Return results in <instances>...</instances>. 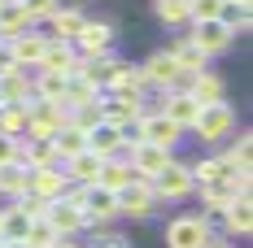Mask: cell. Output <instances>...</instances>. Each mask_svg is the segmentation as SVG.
<instances>
[{"label": "cell", "instance_id": "cell-47", "mask_svg": "<svg viewBox=\"0 0 253 248\" xmlns=\"http://www.w3.org/2000/svg\"><path fill=\"white\" fill-rule=\"evenodd\" d=\"M0 4H4V0H0Z\"/></svg>", "mask_w": 253, "mask_h": 248}, {"label": "cell", "instance_id": "cell-23", "mask_svg": "<svg viewBox=\"0 0 253 248\" xmlns=\"http://www.w3.org/2000/svg\"><path fill=\"white\" fill-rule=\"evenodd\" d=\"M170 57H175V66L183 70V74H197V70H210V57H205L197 44H192V35H175L170 39Z\"/></svg>", "mask_w": 253, "mask_h": 248}, {"label": "cell", "instance_id": "cell-30", "mask_svg": "<svg viewBox=\"0 0 253 248\" xmlns=\"http://www.w3.org/2000/svg\"><path fill=\"white\" fill-rule=\"evenodd\" d=\"M105 92L101 87H96V83H87V78H79V74H70L66 78V105H70V109H79V105H96V100H101Z\"/></svg>", "mask_w": 253, "mask_h": 248}, {"label": "cell", "instance_id": "cell-28", "mask_svg": "<svg viewBox=\"0 0 253 248\" xmlns=\"http://www.w3.org/2000/svg\"><path fill=\"white\" fill-rule=\"evenodd\" d=\"M26 187H31V170H26L22 161L0 166V196H4V200H18Z\"/></svg>", "mask_w": 253, "mask_h": 248}, {"label": "cell", "instance_id": "cell-37", "mask_svg": "<svg viewBox=\"0 0 253 248\" xmlns=\"http://www.w3.org/2000/svg\"><path fill=\"white\" fill-rule=\"evenodd\" d=\"M101 100H105V96H101ZM101 100H96V105H79V109H70V126L92 131V126L101 122Z\"/></svg>", "mask_w": 253, "mask_h": 248}, {"label": "cell", "instance_id": "cell-9", "mask_svg": "<svg viewBox=\"0 0 253 248\" xmlns=\"http://www.w3.org/2000/svg\"><path fill=\"white\" fill-rule=\"evenodd\" d=\"M135 131H140V140H149L157 148H170V152H175V144L183 140V131H179L166 113H157V109H144L140 122H135Z\"/></svg>", "mask_w": 253, "mask_h": 248}, {"label": "cell", "instance_id": "cell-10", "mask_svg": "<svg viewBox=\"0 0 253 248\" xmlns=\"http://www.w3.org/2000/svg\"><path fill=\"white\" fill-rule=\"evenodd\" d=\"M83 213H87V231L114 226L118 222V196L105 192V187H96V183H87V192H83Z\"/></svg>", "mask_w": 253, "mask_h": 248}, {"label": "cell", "instance_id": "cell-11", "mask_svg": "<svg viewBox=\"0 0 253 248\" xmlns=\"http://www.w3.org/2000/svg\"><path fill=\"white\" fill-rule=\"evenodd\" d=\"M192 44L205 52V57H218V52H227L236 44V35H231V26H223L218 18H210V22H192Z\"/></svg>", "mask_w": 253, "mask_h": 248}, {"label": "cell", "instance_id": "cell-7", "mask_svg": "<svg viewBox=\"0 0 253 248\" xmlns=\"http://www.w3.org/2000/svg\"><path fill=\"white\" fill-rule=\"evenodd\" d=\"M153 209H157V196H153L149 178H135L131 187H123V192H118V218L144 222V218H153Z\"/></svg>", "mask_w": 253, "mask_h": 248}, {"label": "cell", "instance_id": "cell-15", "mask_svg": "<svg viewBox=\"0 0 253 248\" xmlns=\"http://www.w3.org/2000/svg\"><path fill=\"white\" fill-rule=\"evenodd\" d=\"M236 196H240V192L231 187L227 178H214V183H197V205L205 209V218H218V213H223V209H227Z\"/></svg>", "mask_w": 253, "mask_h": 248}, {"label": "cell", "instance_id": "cell-39", "mask_svg": "<svg viewBox=\"0 0 253 248\" xmlns=\"http://www.w3.org/2000/svg\"><path fill=\"white\" fill-rule=\"evenodd\" d=\"M22 9H26V13H31V22L40 26V22H44V18H52V13L61 9V0H22Z\"/></svg>", "mask_w": 253, "mask_h": 248}, {"label": "cell", "instance_id": "cell-22", "mask_svg": "<svg viewBox=\"0 0 253 248\" xmlns=\"http://www.w3.org/2000/svg\"><path fill=\"white\" fill-rule=\"evenodd\" d=\"M31 100V70L9 66L0 70V105H26Z\"/></svg>", "mask_w": 253, "mask_h": 248}, {"label": "cell", "instance_id": "cell-33", "mask_svg": "<svg viewBox=\"0 0 253 248\" xmlns=\"http://www.w3.org/2000/svg\"><path fill=\"white\" fill-rule=\"evenodd\" d=\"M153 13L166 26H188V0H153Z\"/></svg>", "mask_w": 253, "mask_h": 248}, {"label": "cell", "instance_id": "cell-40", "mask_svg": "<svg viewBox=\"0 0 253 248\" xmlns=\"http://www.w3.org/2000/svg\"><path fill=\"white\" fill-rule=\"evenodd\" d=\"M13 205L22 209L26 218H44V213H48V200H44V196H35V192H22V196L13 200Z\"/></svg>", "mask_w": 253, "mask_h": 248}, {"label": "cell", "instance_id": "cell-21", "mask_svg": "<svg viewBox=\"0 0 253 248\" xmlns=\"http://www.w3.org/2000/svg\"><path fill=\"white\" fill-rule=\"evenodd\" d=\"M135 183V170L126 166V157L118 152V157H105L101 161V174H96V187H105V192H123V187H131Z\"/></svg>", "mask_w": 253, "mask_h": 248}, {"label": "cell", "instance_id": "cell-6", "mask_svg": "<svg viewBox=\"0 0 253 248\" xmlns=\"http://www.w3.org/2000/svg\"><path fill=\"white\" fill-rule=\"evenodd\" d=\"M114 39H118V26L109 18H87L83 31H79V39H75V48L83 57H105V52H114Z\"/></svg>", "mask_w": 253, "mask_h": 248}, {"label": "cell", "instance_id": "cell-16", "mask_svg": "<svg viewBox=\"0 0 253 248\" xmlns=\"http://www.w3.org/2000/svg\"><path fill=\"white\" fill-rule=\"evenodd\" d=\"M75 61H79V48H75V44H66V39H48L35 70H52V74H66V78H70V74H75Z\"/></svg>", "mask_w": 253, "mask_h": 248}, {"label": "cell", "instance_id": "cell-1", "mask_svg": "<svg viewBox=\"0 0 253 248\" xmlns=\"http://www.w3.org/2000/svg\"><path fill=\"white\" fill-rule=\"evenodd\" d=\"M197 140H201L205 148H218L223 140L236 135V105L227 100H214V105H201V113H197V122L188 126Z\"/></svg>", "mask_w": 253, "mask_h": 248}, {"label": "cell", "instance_id": "cell-34", "mask_svg": "<svg viewBox=\"0 0 253 248\" xmlns=\"http://www.w3.org/2000/svg\"><path fill=\"white\" fill-rule=\"evenodd\" d=\"M227 157L240 166V170H253V135L249 131H240V135H231V148H227Z\"/></svg>", "mask_w": 253, "mask_h": 248}, {"label": "cell", "instance_id": "cell-26", "mask_svg": "<svg viewBox=\"0 0 253 248\" xmlns=\"http://www.w3.org/2000/svg\"><path fill=\"white\" fill-rule=\"evenodd\" d=\"M61 170H66L70 183H96V174H101V157H96L92 148H83V152H75L70 161H61Z\"/></svg>", "mask_w": 253, "mask_h": 248}, {"label": "cell", "instance_id": "cell-14", "mask_svg": "<svg viewBox=\"0 0 253 248\" xmlns=\"http://www.w3.org/2000/svg\"><path fill=\"white\" fill-rule=\"evenodd\" d=\"M83 22H87V13H83L79 4H70V9L61 4L52 18H44V26H48L44 35H48V39H66V44H75V39H79V31H83Z\"/></svg>", "mask_w": 253, "mask_h": 248}, {"label": "cell", "instance_id": "cell-13", "mask_svg": "<svg viewBox=\"0 0 253 248\" xmlns=\"http://www.w3.org/2000/svg\"><path fill=\"white\" fill-rule=\"evenodd\" d=\"M157 113H166V118H170L179 131H188V126L197 122L201 105L188 96V92H162V100H157Z\"/></svg>", "mask_w": 253, "mask_h": 248}, {"label": "cell", "instance_id": "cell-8", "mask_svg": "<svg viewBox=\"0 0 253 248\" xmlns=\"http://www.w3.org/2000/svg\"><path fill=\"white\" fill-rule=\"evenodd\" d=\"M44 44H48V35H44L40 26H31V31H22V35L4 39V52H9V61H13V66L35 70V66H40V57H44Z\"/></svg>", "mask_w": 253, "mask_h": 248}, {"label": "cell", "instance_id": "cell-19", "mask_svg": "<svg viewBox=\"0 0 253 248\" xmlns=\"http://www.w3.org/2000/svg\"><path fill=\"white\" fill-rule=\"evenodd\" d=\"M87 148L96 152L101 161H105V157H118V152L126 148V140H123V126H114V122H105V118H101V122H96L92 131H87Z\"/></svg>", "mask_w": 253, "mask_h": 248}, {"label": "cell", "instance_id": "cell-32", "mask_svg": "<svg viewBox=\"0 0 253 248\" xmlns=\"http://www.w3.org/2000/svg\"><path fill=\"white\" fill-rule=\"evenodd\" d=\"M57 240H61V235L52 231L48 218H31V226H26V235H22V244H26V248H52Z\"/></svg>", "mask_w": 253, "mask_h": 248}, {"label": "cell", "instance_id": "cell-44", "mask_svg": "<svg viewBox=\"0 0 253 248\" xmlns=\"http://www.w3.org/2000/svg\"><path fill=\"white\" fill-rule=\"evenodd\" d=\"M4 248H26V244H4Z\"/></svg>", "mask_w": 253, "mask_h": 248}, {"label": "cell", "instance_id": "cell-38", "mask_svg": "<svg viewBox=\"0 0 253 248\" xmlns=\"http://www.w3.org/2000/svg\"><path fill=\"white\" fill-rule=\"evenodd\" d=\"M218 9H223V0H188V26L218 18Z\"/></svg>", "mask_w": 253, "mask_h": 248}, {"label": "cell", "instance_id": "cell-31", "mask_svg": "<svg viewBox=\"0 0 253 248\" xmlns=\"http://www.w3.org/2000/svg\"><path fill=\"white\" fill-rule=\"evenodd\" d=\"M26 226H31V218L9 200V205H4V222H0V240H4V244H22Z\"/></svg>", "mask_w": 253, "mask_h": 248}, {"label": "cell", "instance_id": "cell-41", "mask_svg": "<svg viewBox=\"0 0 253 248\" xmlns=\"http://www.w3.org/2000/svg\"><path fill=\"white\" fill-rule=\"evenodd\" d=\"M18 144H22V135H0V166L18 161Z\"/></svg>", "mask_w": 253, "mask_h": 248}, {"label": "cell", "instance_id": "cell-12", "mask_svg": "<svg viewBox=\"0 0 253 248\" xmlns=\"http://www.w3.org/2000/svg\"><path fill=\"white\" fill-rule=\"evenodd\" d=\"M44 218L52 222L57 235H79V231H87V213L79 209L75 200H66V196L48 200V213H44Z\"/></svg>", "mask_w": 253, "mask_h": 248}, {"label": "cell", "instance_id": "cell-42", "mask_svg": "<svg viewBox=\"0 0 253 248\" xmlns=\"http://www.w3.org/2000/svg\"><path fill=\"white\" fill-rule=\"evenodd\" d=\"M52 248H83V244H79L75 235H61V240H57V244H52Z\"/></svg>", "mask_w": 253, "mask_h": 248}, {"label": "cell", "instance_id": "cell-35", "mask_svg": "<svg viewBox=\"0 0 253 248\" xmlns=\"http://www.w3.org/2000/svg\"><path fill=\"white\" fill-rule=\"evenodd\" d=\"M188 170L197 183H214V178H223V161H218V152L214 157H197V161H188Z\"/></svg>", "mask_w": 253, "mask_h": 248}, {"label": "cell", "instance_id": "cell-36", "mask_svg": "<svg viewBox=\"0 0 253 248\" xmlns=\"http://www.w3.org/2000/svg\"><path fill=\"white\" fill-rule=\"evenodd\" d=\"M92 248H135V244L126 240L123 231H114V226H96L92 231Z\"/></svg>", "mask_w": 253, "mask_h": 248}, {"label": "cell", "instance_id": "cell-17", "mask_svg": "<svg viewBox=\"0 0 253 248\" xmlns=\"http://www.w3.org/2000/svg\"><path fill=\"white\" fill-rule=\"evenodd\" d=\"M70 187V178H66V170L52 161V166H35L31 170V187L26 192H35V196H44V200H57L61 192Z\"/></svg>", "mask_w": 253, "mask_h": 248}, {"label": "cell", "instance_id": "cell-45", "mask_svg": "<svg viewBox=\"0 0 253 248\" xmlns=\"http://www.w3.org/2000/svg\"><path fill=\"white\" fill-rule=\"evenodd\" d=\"M0 222H4V209H0Z\"/></svg>", "mask_w": 253, "mask_h": 248}, {"label": "cell", "instance_id": "cell-25", "mask_svg": "<svg viewBox=\"0 0 253 248\" xmlns=\"http://www.w3.org/2000/svg\"><path fill=\"white\" fill-rule=\"evenodd\" d=\"M18 161H22L26 170H35V166H52V161H57V148H52V140L22 135V144H18Z\"/></svg>", "mask_w": 253, "mask_h": 248}, {"label": "cell", "instance_id": "cell-20", "mask_svg": "<svg viewBox=\"0 0 253 248\" xmlns=\"http://www.w3.org/2000/svg\"><path fill=\"white\" fill-rule=\"evenodd\" d=\"M140 70H144V83H149V87H157V92H166V87L179 78V66H175V57H170L166 48H157L149 61L140 66Z\"/></svg>", "mask_w": 253, "mask_h": 248}, {"label": "cell", "instance_id": "cell-46", "mask_svg": "<svg viewBox=\"0 0 253 248\" xmlns=\"http://www.w3.org/2000/svg\"><path fill=\"white\" fill-rule=\"evenodd\" d=\"M0 248H4V240H0Z\"/></svg>", "mask_w": 253, "mask_h": 248}, {"label": "cell", "instance_id": "cell-5", "mask_svg": "<svg viewBox=\"0 0 253 248\" xmlns=\"http://www.w3.org/2000/svg\"><path fill=\"white\" fill-rule=\"evenodd\" d=\"M123 157H126V166L135 170V178H153L157 170L170 166L175 152H170V148H157V144H149V140H135V144H126V148H123Z\"/></svg>", "mask_w": 253, "mask_h": 248}, {"label": "cell", "instance_id": "cell-3", "mask_svg": "<svg viewBox=\"0 0 253 248\" xmlns=\"http://www.w3.org/2000/svg\"><path fill=\"white\" fill-rule=\"evenodd\" d=\"M162 235H166V248H205L214 240V218H205V213H183V218H170Z\"/></svg>", "mask_w": 253, "mask_h": 248}, {"label": "cell", "instance_id": "cell-27", "mask_svg": "<svg viewBox=\"0 0 253 248\" xmlns=\"http://www.w3.org/2000/svg\"><path fill=\"white\" fill-rule=\"evenodd\" d=\"M52 148H57V166L61 161H70L75 152H83L87 148V131H79V126H57V135H52Z\"/></svg>", "mask_w": 253, "mask_h": 248}, {"label": "cell", "instance_id": "cell-4", "mask_svg": "<svg viewBox=\"0 0 253 248\" xmlns=\"http://www.w3.org/2000/svg\"><path fill=\"white\" fill-rule=\"evenodd\" d=\"M149 187H153V196H157V205H162V200H188L197 192V178L188 170V161H175V157H170V166L149 178Z\"/></svg>", "mask_w": 253, "mask_h": 248}, {"label": "cell", "instance_id": "cell-18", "mask_svg": "<svg viewBox=\"0 0 253 248\" xmlns=\"http://www.w3.org/2000/svg\"><path fill=\"white\" fill-rule=\"evenodd\" d=\"M188 96L197 105H214V100H227V78L218 70H197L192 83H188Z\"/></svg>", "mask_w": 253, "mask_h": 248}, {"label": "cell", "instance_id": "cell-29", "mask_svg": "<svg viewBox=\"0 0 253 248\" xmlns=\"http://www.w3.org/2000/svg\"><path fill=\"white\" fill-rule=\"evenodd\" d=\"M31 13L22 9V0L18 4H0V44L4 39H13V35H22V31H31Z\"/></svg>", "mask_w": 253, "mask_h": 248}, {"label": "cell", "instance_id": "cell-43", "mask_svg": "<svg viewBox=\"0 0 253 248\" xmlns=\"http://www.w3.org/2000/svg\"><path fill=\"white\" fill-rule=\"evenodd\" d=\"M231 4H253V0H231Z\"/></svg>", "mask_w": 253, "mask_h": 248}, {"label": "cell", "instance_id": "cell-2", "mask_svg": "<svg viewBox=\"0 0 253 248\" xmlns=\"http://www.w3.org/2000/svg\"><path fill=\"white\" fill-rule=\"evenodd\" d=\"M66 122H70V105H66V100H40V96L26 100V131L22 135L52 140L57 126H66Z\"/></svg>", "mask_w": 253, "mask_h": 248}, {"label": "cell", "instance_id": "cell-24", "mask_svg": "<svg viewBox=\"0 0 253 248\" xmlns=\"http://www.w3.org/2000/svg\"><path fill=\"white\" fill-rule=\"evenodd\" d=\"M218 222L227 226V240H236V235H249V231H253V200H249V196H236L227 209L218 213Z\"/></svg>", "mask_w": 253, "mask_h": 248}]
</instances>
